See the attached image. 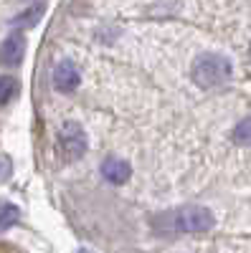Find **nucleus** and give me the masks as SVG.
I'll return each instance as SVG.
<instances>
[{
    "label": "nucleus",
    "mask_w": 251,
    "mask_h": 253,
    "mask_svg": "<svg viewBox=\"0 0 251 253\" xmlns=\"http://www.w3.org/2000/svg\"><path fill=\"white\" fill-rule=\"evenodd\" d=\"M234 74V66L231 61L221 53H203L193 61V69H191V76L193 81L198 84L201 89H213V86H221L231 79Z\"/></svg>",
    "instance_id": "1"
},
{
    "label": "nucleus",
    "mask_w": 251,
    "mask_h": 253,
    "mask_svg": "<svg viewBox=\"0 0 251 253\" xmlns=\"http://www.w3.org/2000/svg\"><path fill=\"white\" fill-rule=\"evenodd\" d=\"M216 223L213 213L203 205H185L167 215V230L175 233H205Z\"/></svg>",
    "instance_id": "2"
},
{
    "label": "nucleus",
    "mask_w": 251,
    "mask_h": 253,
    "mask_svg": "<svg viewBox=\"0 0 251 253\" xmlns=\"http://www.w3.org/2000/svg\"><path fill=\"white\" fill-rule=\"evenodd\" d=\"M231 139L241 147H249L251 144V117L249 119H241L236 126H234V132H231Z\"/></svg>",
    "instance_id": "10"
},
{
    "label": "nucleus",
    "mask_w": 251,
    "mask_h": 253,
    "mask_svg": "<svg viewBox=\"0 0 251 253\" xmlns=\"http://www.w3.org/2000/svg\"><path fill=\"white\" fill-rule=\"evenodd\" d=\"M101 175L112 185H124L132 175V167H130V162H124L119 157H109V160L101 162Z\"/></svg>",
    "instance_id": "6"
},
{
    "label": "nucleus",
    "mask_w": 251,
    "mask_h": 253,
    "mask_svg": "<svg viewBox=\"0 0 251 253\" xmlns=\"http://www.w3.org/2000/svg\"><path fill=\"white\" fill-rule=\"evenodd\" d=\"M23 56H26V38L20 31H15L3 41V46H0V63L13 69V66H20Z\"/></svg>",
    "instance_id": "4"
},
{
    "label": "nucleus",
    "mask_w": 251,
    "mask_h": 253,
    "mask_svg": "<svg viewBox=\"0 0 251 253\" xmlns=\"http://www.w3.org/2000/svg\"><path fill=\"white\" fill-rule=\"evenodd\" d=\"M51 79H53V89L61 91V94H71V91L79 86V81H81L76 66H74L69 58L56 63V69H53V76H51Z\"/></svg>",
    "instance_id": "5"
},
{
    "label": "nucleus",
    "mask_w": 251,
    "mask_h": 253,
    "mask_svg": "<svg viewBox=\"0 0 251 253\" xmlns=\"http://www.w3.org/2000/svg\"><path fill=\"white\" fill-rule=\"evenodd\" d=\"M18 79L15 76H0V107H5L10 99H15L18 94Z\"/></svg>",
    "instance_id": "9"
},
{
    "label": "nucleus",
    "mask_w": 251,
    "mask_h": 253,
    "mask_svg": "<svg viewBox=\"0 0 251 253\" xmlns=\"http://www.w3.org/2000/svg\"><path fill=\"white\" fill-rule=\"evenodd\" d=\"M44 13H46L44 3H33L23 13H18L15 18H10V26H15V28H33V26H38V20L44 18Z\"/></svg>",
    "instance_id": "7"
},
{
    "label": "nucleus",
    "mask_w": 251,
    "mask_h": 253,
    "mask_svg": "<svg viewBox=\"0 0 251 253\" xmlns=\"http://www.w3.org/2000/svg\"><path fill=\"white\" fill-rule=\"evenodd\" d=\"M10 175H13V165H10V160H8L5 155H0V182L10 180Z\"/></svg>",
    "instance_id": "11"
},
{
    "label": "nucleus",
    "mask_w": 251,
    "mask_h": 253,
    "mask_svg": "<svg viewBox=\"0 0 251 253\" xmlns=\"http://www.w3.org/2000/svg\"><path fill=\"white\" fill-rule=\"evenodd\" d=\"M18 218H20V210L13 205V203H0V233L3 230H8L10 225H15L18 223Z\"/></svg>",
    "instance_id": "8"
},
{
    "label": "nucleus",
    "mask_w": 251,
    "mask_h": 253,
    "mask_svg": "<svg viewBox=\"0 0 251 253\" xmlns=\"http://www.w3.org/2000/svg\"><path fill=\"white\" fill-rule=\"evenodd\" d=\"M87 152V134L76 122H66L58 129V155L66 162H76Z\"/></svg>",
    "instance_id": "3"
}]
</instances>
